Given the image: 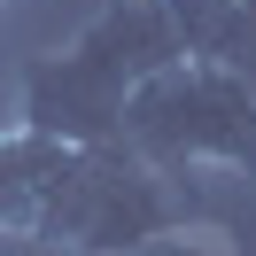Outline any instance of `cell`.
<instances>
[{"mask_svg": "<svg viewBox=\"0 0 256 256\" xmlns=\"http://www.w3.org/2000/svg\"><path fill=\"white\" fill-rule=\"evenodd\" d=\"M171 54H186L178 24H171V0H109L70 47H47L24 62L16 116L39 132H62V140H86V148L124 140V101Z\"/></svg>", "mask_w": 256, "mask_h": 256, "instance_id": "1", "label": "cell"}, {"mask_svg": "<svg viewBox=\"0 0 256 256\" xmlns=\"http://www.w3.org/2000/svg\"><path fill=\"white\" fill-rule=\"evenodd\" d=\"M124 148L163 171H240L256 178V78L202 54H171L124 101Z\"/></svg>", "mask_w": 256, "mask_h": 256, "instance_id": "2", "label": "cell"}, {"mask_svg": "<svg viewBox=\"0 0 256 256\" xmlns=\"http://www.w3.org/2000/svg\"><path fill=\"white\" fill-rule=\"evenodd\" d=\"M186 218L194 210L178 194V171L148 163L124 140H101V148L78 156V178H70L62 210H54L47 248H62V256H140V248L178 240Z\"/></svg>", "mask_w": 256, "mask_h": 256, "instance_id": "3", "label": "cell"}, {"mask_svg": "<svg viewBox=\"0 0 256 256\" xmlns=\"http://www.w3.org/2000/svg\"><path fill=\"white\" fill-rule=\"evenodd\" d=\"M78 156H86V140L39 132V124H24V116L0 132V233L47 240L70 178H78Z\"/></svg>", "mask_w": 256, "mask_h": 256, "instance_id": "4", "label": "cell"}, {"mask_svg": "<svg viewBox=\"0 0 256 256\" xmlns=\"http://www.w3.org/2000/svg\"><path fill=\"white\" fill-rule=\"evenodd\" d=\"M0 8H8V0H0Z\"/></svg>", "mask_w": 256, "mask_h": 256, "instance_id": "5", "label": "cell"}]
</instances>
